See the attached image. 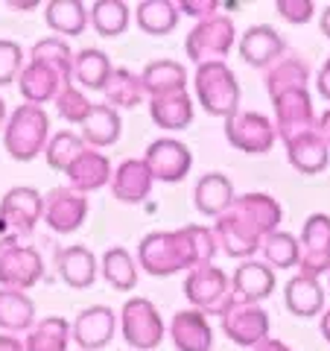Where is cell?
Listing matches in <instances>:
<instances>
[{
	"label": "cell",
	"mask_w": 330,
	"mask_h": 351,
	"mask_svg": "<svg viewBox=\"0 0 330 351\" xmlns=\"http://www.w3.org/2000/svg\"><path fill=\"white\" fill-rule=\"evenodd\" d=\"M275 9H278V15L283 21H290V24H307L316 12V6L310 0H278Z\"/></svg>",
	"instance_id": "cell-44"
},
{
	"label": "cell",
	"mask_w": 330,
	"mask_h": 351,
	"mask_svg": "<svg viewBox=\"0 0 330 351\" xmlns=\"http://www.w3.org/2000/svg\"><path fill=\"white\" fill-rule=\"evenodd\" d=\"M117 313L108 304H91L73 319V343L82 351H100L112 343Z\"/></svg>",
	"instance_id": "cell-16"
},
{
	"label": "cell",
	"mask_w": 330,
	"mask_h": 351,
	"mask_svg": "<svg viewBox=\"0 0 330 351\" xmlns=\"http://www.w3.org/2000/svg\"><path fill=\"white\" fill-rule=\"evenodd\" d=\"M237 50H240V59L251 68H272L278 59H283V50H287V44H283L281 32L269 27V24H257V27H249L243 36L237 41Z\"/></svg>",
	"instance_id": "cell-17"
},
{
	"label": "cell",
	"mask_w": 330,
	"mask_h": 351,
	"mask_svg": "<svg viewBox=\"0 0 330 351\" xmlns=\"http://www.w3.org/2000/svg\"><path fill=\"white\" fill-rule=\"evenodd\" d=\"M216 9H219L216 0H181V3H179V12L190 15V18H199V21L219 15Z\"/></svg>",
	"instance_id": "cell-45"
},
{
	"label": "cell",
	"mask_w": 330,
	"mask_h": 351,
	"mask_svg": "<svg viewBox=\"0 0 330 351\" xmlns=\"http://www.w3.org/2000/svg\"><path fill=\"white\" fill-rule=\"evenodd\" d=\"M179 3L173 0H140L135 9V21L147 36H167L179 27Z\"/></svg>",
	"instance_id": "cell-35"
},
{
	"label": "cell",
	"mask_w": 330,
	"mask_h": 351,
	"mask_svg": "<svg viewBox=\"0 0 330 351\" xmlns=\"http://www.w3.org/2000/svg\"><path fill=\"white\" fill-rule=\"evenodd\" d=\"M24 68L27 64H24V50H21V44L0 38V85L15 82Z\"/></svg>",
	"instance_id": "cell-43"
},
{
	"label": "cell",
	"mask_w": 330,
	"mask_h": 351,
	"mask_svg": "<svg viewBox=\"0 0 330 351\" xmlns=\"http://www.w3.org/2000/svg\"><path fill=\"white\" fill-rule=\"evenodd\" d=\"M307 82H310V68H307V62L299 59V56H283L266 71L269 97L292 91V88H307Z\"/></svg>",
	"instance_id": "cell-37"
},
{
	"label": "cell",
	"mask_w": 330,
	"mask_h": 351,
	"mask_svg": "<svg viewBox=\"0 0 330 351\" xmlns=\"http://www.w3.org/2000/svg\"><path fill=\"white\" fill-rule=\"evenodd\" d=\"M44 219V196L36 188H12L0 199V234L3 237H24Z\"/></svg>",
	"instance_id": "cell-9"
},
{
	"label": "cell",
	"mask_w": 330,
	"mask_h": 351,
	"mask_svg": "<svg viewBox=\"0 0 330 351\" xmlns=\"http://www.w3.org/2000/svg\"><path fill=\"white\" fill-rule=\"evenodd\" d=\"M255 351H292L287 343H281V339H266V343H260Z\"/></svg>",
	"instance_id": "cell-48"
},
{
	"label": "cell",
	"mask_w": 330,
	"mask_h": 351,
	"mask_svg": "<svg viewBox=\"0 0 330 351\" xmlns=\"http://www.w3.org/2000/svg\"><path fill=\"white\" fill-rule=\"evenodd\" d=\"M144 161L155 182L175 184L181 182L193 167V152L187 144H181L179 138H158L152 141L144 152Z\"/></svg>",
	"instance_id": "cell-13"
},
{
	"label": "cell",
	"mask_w": 330,
	"mask_h": 351,
	"mask_svg": "<svg viewBox=\"0 0 330 351\" xmlns=\"http://www.w3.org/2000/svg\"><path fill=\"white\" fill-rule=\"evenodd\" d=\"M56 269L59 278L73 290H88L100 276V261L85 246H64L56 252Z\"/></svg>",
	"instance_id": "cell-23"
},
{
	"label": "cell",
	"mask_w": 330,
	"mask_h": 351,
	"mask_svg": "<svg viewBox=\"0 0 330 351\" xmlns=\"http://www.w3.org/2000/svg\"><path fill=\"white\" fill-rule=\"evenodd\" d=\"M316 88H318V94H322L325 100H330V59L322 64V71H318V76H316Z\"/></svg>",
	"instance_id": "cell-46"
},
{
	"label": "cell",
	"mask_w": 330,
	"mask_h": 351,
	"mask_svg": "<svg viewBox=\"0 0 330 351\" xmlns=\"http://www.w3.org/2000/svg\"><path fill=\"white\" fill-rule=\"evenodd\" d=\"M231 287H234V299L260 304L263 299H269V295L275 293V272H272V267L266 261L249 258L234 269Z\"/></svg>",
	"instance_id": "cell-21"
},
{
	"label": "cell",
	"mask_w": 330,
	"mask_h": 351,
	"mask_svg": "<svg viewBox=\"0 0 330 351\" xmlns=\"http://www.w3.org/2000/svg\"><path fill=\"white\" fill-rule=\"evenodd\" d=\"M50 117L41 106H18L6 120L3 147L15 161H32L50 144Z\"/></svg>",
	"instance_id": "cell-3"
},
{
	"label": "cell",
	"mask_w": 330,
	"mask_h": 351,
	"mask_svg": "<svg viewBox=\"0 0 330 351\" xmlns=\"http://www.w3.org/2000/svg\"><path fill=\"white\" fill-rule=\"evenodd\" d=\"M56 108H59V114L68 120V123L82 126L85 120H88V114L94 112V103L88 100L79 85H64L62 94L56 97Z\"/></svg>",
	"instance_id": "cell-42"
},
{
	"label": "cell",
	"mask_w": 330,
	"mask_h": 351,
	"mask_svg": "<svg viewBox=\"0 0 330 351\" xmlns=\"http://www.w3.org/2000/svg\"><path fill=\"white\" fill-rule=\"evenodd\" d=\"M327 287H330V276H327Z\"/></svg>",
	"instance_id": "cell-53"
},
{
	"label": "cell",
	"mask_w": 330,
	"mask_h": 351,
	"mask_svg": "<svg viewBox=\"0 0 330 351\" xmlns=\"http://www.w3.org/2000/svg\"><path fill=\"white\" fill-rule=\"evenodd\" d=\"M64 85H73V82H68L56 68H50V64H44V62H29L18 76L21 97H24V103H29V106H44L50 100L56 103V97L62 94Z\"/></svg>",
	"instance_id": "cell-19"
},
{
	"label": "cell",
	"mask_w": 330,
	"mask_h": 351,
	"mask_svg": "<svg viewBox=\"0 0 330 351\" xmlns=\"http://www.w3.org/2000/svg\"><path fill=\"white\" fill-rule=\"evenodd\" d=\"M73 59H76V53H71V44L59 36L41 38L32 44V50H29V62L50 64V68H56L68 82H73Z\"/></svg>",
	"instance_id": "cell-39"
},
{
	"label": "cell",
	"mask_w": 330,
	"mask_h": 351,
	"mask_svg": "<svg viewBox=\"0 0 330 351\" xmlns=\"http://www.w3.org/2000/svg\"><path fill=\"white\" fill-rule=\"evenodd\" d=\"M88 149V144L82 141V135H76V132H56V135L50 138V144L47 149H44V156H47V164L53 170H59L64 173L71 167V164L82 156V152Z\"/></svg>",
	"instance_id": "cell-41"
},
{
	"label": "cell",
	"mask_w": 330,
	"mask_h": 351,
	"mask_svg": "<svg viewBox=\"0 0 330 351\" xmlns=\"http://www.w3.org/2000/svg\"><path fill=\"white\" fill-rule=\"evenodd\" d=\"M73 339V325L64 316H44L27 331V351H68Z\"/></svg>",
	"instance_id": "cell-29"
},
{
	"label": "cell",
	"mask_w": 330,
	"mask_h": 351,
	"mask_svg": "<svg viewBox=\"0 0 330 351\" xmlns=\"http://www.w3.org/2000/svg\"><path fill=\"white\" fill-rule=\"evenodd\" d=\"M299 246H301V258H299L301 276H310V278L330 276V217L327 214L307 217Z\"/></svg>",
	"instance_id": "cell-12"
},
{
	"label": "cell",
	"mask_w": 330,
	"mask_h": 351,
	"mask_svg": "<svg viewBox=\"0 0 330 351\" xmlns=\"http://www.w3.org/2000/svg\"><path fill=\"white\" fill-rule=\"evenodd\" d=\"M149 117L161 129H187L193 123V100L187 91L167 94V97H152L149 100Z\"/></svg>",
	"instance_id": "cell-30"
},
{
	"label": "cell",
	"mask_w": 330,
	"mask_h": 351,
	"mask_svg": "<svg viewBox=\"0 0 330 351\" xmlns=\"http://www.w3.org/2000/svg\"><path fill=\"white\" fill-rule=\"evenodd\" d=\"M36 325V304L27 293L21 290H3L0 287V331L18 334L29 331Z\"/></svg>",
	"instance_id": "cell-32"
},
{
	"label": "cell",
	"mask_w": 330,
	"mask_h": 351,
	"mask_svg": "<svg viewBox=\"0 0 330 351\" xmlns=\"http://www.w3.org/2000/svg\"><path fill=\"white\" fill-rule=\"evenodd\" d=\"M263 258H266L269 267L275 269H292L299 267V258H301V246H299V237L290 234V232H275L263 240Z\"/></svg>",
	"instance_id": "cell-40"
},
{
	"label": "cell",
	"mask_w": 330,
	"mask_h": 351,
	"mask_svg": "<svg viewBox=\"0 0 330 351\" xmlns=\"http://www.w3.org/2000/svg\"><path fill=\"white\" fill-rule=\"evenodd\" d=\"M219 252L216 232L205 226H184L175 232H152L138 243L140 269L155 278L175 276L181 269H196L202 263H214Z\"/></svg>",
	"instance_id": "cell-2"
},
{
	"label": "cell",
	"mask_w": 330,
	"mask_h": 351,
	"mask_svg": "<svg viewBox=\"0 0 330 351\" xmlns=\"http://www.w3.org/2000/svg\"><path fill=\"white\" fill-rule=\"evenodd\" d=\"M0 351H27L15 334H0Z\"/></svg>",
	"instance_id": "cell-47"
},
{
	"label": "cell",
	"mask_w": 330,
	"mask_h": 351,
	"mask_svg": "<svg viewBox=\"0 0 330 351\" xmlns=\"http://www.w3.org/2000/svg\"><path fill=\"white\" fill-rule=\"evenodd\" d=\"M120 331H123V339L138 348V351H152L161 346L164 339V319L158 313V307L149 299H129L120 311Z\"/></svg>",
	"instance_id": "cell-8"
},
{
	"label": "cell",
	"mask_w": 330,
	"mask_h": 351,
	"mask_svg": "<svg viewBox=\"0 0 330 351\" xmlns=\"http://www.w3.org/2000/svg\"><path fill=\"white\" fill-rule=\"evenodd\" d=\"M184 295L205 316H223L225 307L234 302V287H231V278L216 263H202V267L187 272Z\"/></svg>",
	"instance_id": "cell-5"
},
{
	"label": "cell",
	"mask_w": 330,
	"mask_h": 351,
	"mask_svg": "<svg viewBox=\"0 0 330 351\" xmlns=\"http://www.w3.org/2000/svg\"><path fill=\"white\" fill-rule=\"evenodd\" d=\"M100 272L117 293H129L138 287V263L123 246H112L105 252L100 261Z\"/></svg>",
	"instance_id": "cell-36"
},
{
	"label": "cell",
	"mask_w": 330,
	"mask_h": 351,
	"mask_svg": "<svg viewBox=\"0 0 330 351\" xmlns=\"http://www.w3.org/2000/svg\"><path fill=\"white\" fill-rule=\"evenodd\" d=\"M283 219L281 202L269 193H243L216 219V240L228 258L249 261L263 249V240L278 232Z\"/></svg>",
	"instance_id": "cell-1"
},
{
	"label": "cell",
	"mask_w": 330,
	"mask_h": 351,
	"mask_svg": "<svg viewBox=\"0 0 330 351\" xmlns=\"http://www.w3.org/2000/svg\"><path fill=\"white\" fill-rule=\"evenodd\" d=\"M152 182L155 179H152L144 158H126V161L117 164V170L112 176V193H114V199L135 205V202H144L149 196Z\"/></svg>",
	"instance_id": "cell-24"
},
{
	"label": "cell",
	"mask_w": 330,
	"mask_h": 351,
	"mask_svg": "<svg viewBox=\"0 0 330 351\" xmlns=\"http://www.w3.org/2000/svg\"><path fill=\"white\" fill-rule=\"evenodd\" d=\"M64 176H68V188L79 191V193H91V191H100L105 184H112L114 170H112V161H108L100 149L88 147L82 156L64 170Z\"/></svg>",
	"instance_id": "cell-22"
},
{
	"label": "cell",
	"mask_w": 330,
	"mask_h": 351,
	"mask_svg": "<svg viewBox=\"0 0 330 351\" xmlns=\"http://www.w3.org/2000/svg\"><path fill=\"white\" fill-rule=\"evenodd\" d=\"M318 24H322V32H325V36L330 38V6L325 9V12H322V18H318Z\"/></svg>",
	"instance_id": "cell-51"
},
{
	"label": "cell",
	"mask_w": 330,
	"mask_h": 351,
	"mask_svg": "<svg viewBox=\"0 0 330 351\" xmlns=\"http://www.w3.org/2000/svg\"><path fill=\"white\" fill-rule=\"evenodd\" d=\"M219 319H223L225 337L243 348H257L260 343L269 339V313L260 304L234 299Z\"/></svg>",
	"instance_id": "cell-11"
},
{
	"label": "cell",
	"mask_w": 330,
	"mask_h": 351,
	"mask_svg": "<svg viewBox=\"0 0 330 351\" xmlns=\"http://www.w3.org/2000/svg\"><path fill=\"white\" fill-rule=\"evenodd\" d=\"M112 73H114V64L103 50L85 47V50L76 53V59H73V82L79 88H88V91H103Z\"/></svg>",
	"instance_id": "cell-31"
},
{
	"label": "cell",
	"mask_w": 330,
	"mask_h": 351,
	"mask_svg": "<svg viewBox=\"0 0 330 351\" xmlns=\"http://www.w3.org/2000/svg\"><path fill=\"white\" fill-rule=\"evenodd\" d=\"M234 21L228 15H214L199 21L184 38V53L196 68L199 64H211V62H225V56L234 47Z\"/></svg>",
	"instance_id": "cell-6"
},
{
	"label": "cell",
	"mask_w": 330,
	"mask_h": 351,
	"mask_svg": "<svg viewBox=\"0 0 330 351\" xmlns=\"http://www.w3.org/2000/svg\"><path fill=\"white\" fill-rule=\"evenodd\" d=\"M170 339L179 351H211L214 328L202 311L184 307V311H179L170 319Z\"/></svg>",
	"instance_id": "cell-20"
},
{
	"label": "cell",
	"mask_w": 330,
	"mask_h": 351,
	"mask_svg": "<svg viewBox=\"0 0 330 351\" xmlns=\"http://www.w3.org/2000/svg\"><path fill=\"white\" fill-rule=\"evenodd\" d=\"M120 135H123V120H120L117 108L112 106H94V112L88 114V120L82 123V141L91 149H105V147H114Z\"/></svg>",
	"instance_id": "cell-27"
},
{
	"label": "cell",
	"mask_w": 330,
	"mask_h": 351,
	"mask_svg": "<svg viewBox=\"0 0 330 351\" xmlns=\"http://www.w3.org/2000/svg\"><path fill=\"white\" fill-rule=\"evenodd\" d=\"M272 106H275V129H278L283 141H290L304 129L318 126L313 114V97L307 88H292V91L272 97Z\"/></svg>",
	"instance_id": "cell-14"
},
{
	"label": "cell",
	"mask_w": 330,
	"mask_h": 351,
	"mask_svg": "<svg viewBox=\"0 0 330 351\" xmlns=\"http://www.w3.org/2000/svg\"><path fill=\"white\" fill-rule=\"evenodd\" d=\"M88 18H91V27L100 32L103 38H117V36H123L129 27V6L123 0H97V3L88 9Z\"/></svg>",
	"instance_id": "cell-38"
},
{
	"label": "cell",
	"mask_w": 330,
	"mask_h": 351,
	"mask_svg": "<svg viewBox=\"0 0 330 351\" xmlns=\"http://www.w3.org/2000/svg\"><path fill=\"white\" fill-rule=\"evenodd\" d=\"M103 94H105V106H112V108H135L147 97V88H144L140 73L129 71V68H114V73L108 76V82L103 88Z\"/></svg>",
	"instance_id": "cell-34"
},
{
	"label": "cell",
	"mask_w": 330,
	"mask_h": 351,
	"mask_svg": "<svg viewBox=\"0 0 330 351\" xmlns=\"http://www.w3.org/2000/svg\"><path fill=\"white\" fill-rule=\"evenodd\" d=\"M225 138H228V144L240 152L266 156L275 147V141H278V129L260 112H237L225 120Z\"/></svg>",
	"instance_id": "cell-10"
},
{
	"label": "cell",
	"mask_w": 330,
	"mask_h": 351,
	"mask_svg": "<svg viewBox=\"0 0 330 351\" xmlns=\"http://www.w3.org/2000/svg\"><path fill=\"white\" fill-rule=\"evenodd\" d=\"M144 88H147V97H167V94H179L187 91V71L181 62H173V59H155L149 62L144 73Z\"/></svg>",
	"instance_id": "cell-28"
},
{
	"label": "cell",
	"mask_w": 330,
	"mask_h": 351,
	"mask_svg": "<svg viewBox=\"0 0 330 351\" xmlns=\"http://www.w3.org/2000/svg\"><path fill=\"white\" fill-rule=\"evenodd\" d=\"M44 278V258L38 249L18 243L12 237L0 240V287L3 290H29Z\"/></svg>",
	"instance_id": "cell-7"
},
{
	"label": "cell",
	"mask_w": 330,
	"mask_h": 351,
	"mask_svg": "<svg viewBox=\"0 0 330 351\" xmlns=\"http://www.w3.org/2000/svg\"><path fill=\"white\" fill-rule=\"evenodd\" d=\"M3 123H6V103H3V100H0V129H6Z\"/></svg>",
	"instance_id": "cell-52"
},
{
	"label": "cell",
	"mask_w": 330,
	"mask_h": 351,
	"mask_svg": "<svg viewBox=\"0 0 330 351\" xmlns=\"http://www.w3.org/2000/svg\"><path fill=\"white\" fill-rule=\"evenodd\" d=\"M193 199H196V211L205 217H223L231 205H234V184L228 182V176L223 173H207L196 182L193 188Z\"/></svg>",
	"instance_id": "cell-26"
},
{
	"label": "cell",
	"mask_w": 330,
	"mask_h": 351,
	"mask_svg": "<svg viewBox=\"0 0 330 351\" xmlns=\"http://www.w3.org/2000/svg\"><path fill=\"white\" fill-rule=\"evenodd\" d=\"M318 328H322V337L327 339V346H330V307L322 316H318Z\"/></svg>",
	"instance_id": "cell-49"
},
{
	"label": "cell",
	"mask_w": 330,
	"mask_h": 351,
	"mask_svg": "<svg viewBox=\"0 0 330 351\" xmlns=\"http://www.w3.org/2000/svg\"><path fill=\"white\" fill-rule=\"evenodd\" d=\"M283 304L292 316H301V319H313V316L325 313V290L318 278L310 276H292L283 287Z\"/></svg>",
	"instance_id": "cell-25"
},
{
	"label": "cell",
	"mask_w": 330,
	"mask_h": 351,
	"mask_svg": "<svg viewBox=\"0 0 330 351\" xmlns=\"http://www.w3.org/2000/svg\"><path fill=\"white\" fill-rule=\"evenodd\" d=\"M88 217V199L85 193L73 191V188H53L44 196V223L59 234H71L76 232Z\"/></svg>",
	"instance_id": "cell-15"
},
{
	"label": "cell",
	"mask_w": 330,
	"mask_h": 351,
	"mask_svg": "<svg viewBox=\"0 0 330 351\" xmlns=\"http://www.w3.org/2000/svg\"><path fill=\"white\" fill-rule=\"evenodd\" d=\"M193 85H196V100L211 117L228 120L231 114L240 112V82L225 62L199 64Z\"/></svg>",
	"instance_id": "cell-4"
},
{
	"label": "cell",
	"mask_w": 330,
	"mask_h": 351,
	"mask_svg": "<svg viewBox=\"0 0 330 351\" xmlns=\"http://www.w3.org/2000/svg\"><path fill=\"white\" fill-rule=\"evenodd\" d=\"M283 144H287L290 164L299 173L316 176V173L327 170V164H330V144H327V138L322 135V129H318V126L299 132V135H292L290 141H283Z\"/></svg>",
	"instance_id": "cell-18"
},
{
	"label": "cell",
	"mask_w": 330,
	"mask_h": 351,
	"mask_svg": "<svg viewBox=\"0 0 330 351\" xmlns=\"http://www.w3.org/2000/svg\"><path fill=\"white\" fill-rule=\"evenodd\" d=\"M44 21H47V27L53 32H59V36H82L85 27L91 24V18H88V6L79 3V0H50L47 6H44Z\"/></svg>",
	"instance_id": "cell-33"
},
{
	"label": "cell",
	"mask_w": 330,
	"mask_h": 351,
	"mask_svg": "<svg viewBox=\"0 0 330 351\" xmlns=\"http://www.w3.org/2000/svg\"><path fill=\"white\" fill-rule=\"evenodd\" d=\"M318 129H322V135L327 138V144H330V108H327L322 117H318Z\"/></svg>",
	"instance_id": "cell-50"
}]
</instances>
